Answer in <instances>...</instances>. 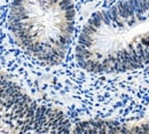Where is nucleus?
I'll list each match as a JSON object with an SVG mask.
<instances>
[{
    "label": "nucleus",
    "instance_id": "obj_3",
    "mask_svg": "<svg viewBox=\"0 0 149 134\" xmlns=\"http://www.w3.org/2000/svg\"><path fill=\"white\" fill-rule=\"evenodd\" d=\"M74 132H78V133H119V132H129V130L115 122L90 120V122H85V123L77 125Z\"/></svg>",
    "mask_w": 149,
    "mask_h": 134
},
{
    "label": "nucleus",
    "instance_id": "obj_2",
    "mask_svg": "<svg viewBox=\"0 0 149 134\" xmlns=\"http://www.w3.org/2000/svg\"><path fill=\"white\" fill-rule=\"evenodd\" d=\"M70 126L64 114L39 106L0 72V133H68Z\"/></svg>",
    "mask_w": 149,
    "mask_h": 134
},
{
    "label": "nucleus",
    "instance_id": "obj_1",
    "mask_svg": "<svg viewBox=\"0 0 149 134\" xmlns=\"http://www.w3.org/2000/svg\"><path fill=\"white\" fill-rule=\"evenodd\" d=\"M72 0H13L9 28L19 47L45 65L60 64L74 31Z\"/></svg>",
    "mask_w": 149,
    "mask_h": 134
}]
</instances>
